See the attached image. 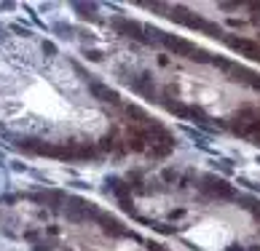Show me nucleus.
<instances>
[{"instance_id":"obj_1","label":"nucleus","mask_w":260,"mask_h":251,"mask_svg":"<svg viewBox=\"0 0 260 251\" xmlns=\"http://www.w3.org/2000/svg\"><path fill=\"white\" fill-rule=\"evenodd\" d=\"M190 243L201 249H209V251H217V249H225L231 241H234V230L223 222H214V219H207L201 225H193L188 232H185Z\"/></svg>"}]
</instances>
